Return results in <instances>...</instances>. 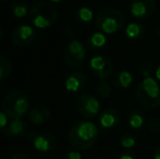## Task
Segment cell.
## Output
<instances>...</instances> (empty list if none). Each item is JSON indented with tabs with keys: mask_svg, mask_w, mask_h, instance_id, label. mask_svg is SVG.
<instances>
[{
	"mask_svg": "<svg viewBox=\"0 0 160 159\" xmlns=\"http://www.w3.org/2000/svg\"><path fill=\"white\" fill-rule=\"evenodd\" d=\"M99 136L98 127L92 121H78L69 131V142L78 151H86L96 144Z\"/></svg>",
	"mask_w": 160,
	"mask_h": 159,
	"instance_id": "1",
	"label": "cell"
},
{
	"mask_svg": "<svg viewBox=\"0 0 160 159\" xmlns=\"http://www.w3.org/2000/svg\"><path fill=\"white\" fill-rule=\"evenodd\" d=\"M135 99L146 109H155L160 106V86L155 77H144L135 87Z\"/></svg>",
	"mask_w": 160,
	"mask_h": 159,
	"instance_id": "2",
	"label": "cell"
},
{
	"mask_svg": "<svg viewBox=\"0 0 160 159\" xmlns=\"http://www.w3.org/2000/svg\"><path fill=\"white\" fill-rule=\"evenodd\" d=\"M124 25L125 17L123 13L112 7L102 8L95 17V26L103 34H116L120 32Z\"/></svg>",
	"mask_w": 160,
	"mask_h": 159,
	"instance_id": "3",
	"label": "cell"
},
{
	"mask_svg": "<svg viewBox=\"0 0 160 159\" xmlns=\"http://www.w3.org/2000/svg\"><path fill=\"white\" fill-rule=\"evenodd\" d=\"M58 17H59V13L56 7L50 2L46 1L37 2L30 9V12H28L31 23L35 27L42 28V30L52 26L57 22Z\"/></svg>",
	"mask_w": 160,
	"mask_h": 159,
	"instance_id": "4",
	"label": "cell"
},
{
	"mask_svg": "<svg viewBox=\"0 0 160 159\" xmlns=\"http://www.w3.org/2000/svg\"><path fill=\"white\" fill-rule=\"evenodd\" d=\"M31 100L25 93L21 91H12L2 99L3 112L11 119H21L30 111Z\"/></svg>",
	"mask_w": 160,
	"mask_h": 159,
	"instance_id": "5",
	"label": "cell"
},
{
	"mask_svg": "<svg viewBox=\"0 0 160 159\" xmlns=\"http://www.w3.org/2000/svg\"><path fill=\"white\" fill-rule=\"evenodd\" d=\"M86 58V48L80 40H71L67 45L63 52L64 62L69 68L76 69L81 67Z\"/></svg>",
	"mask_w": 160,
	"mask_h": 159,
	"instance_id": "6",
	"label": "cell"
},
{
	"mask_svg": "<svg viewBox=\"0 0 160 159\" xmlns=\"http://www.w3.org/2000/svg\"><path fill=\"white\" fill-rule=\"evenodd\" d=\"M75 107L78 112L85 119H93L100 111V102L98 98L88 93H83L78 96Z\"/></svg>",
	"mask_w": 160,
	"mask_h": 159,
	"instance_id": "7",
	"label": "cell"
},
{
	"mask_svg": "<svg viewBox=\"0 0 160 159\" xmlns=\"http://www.w3.org/2000/svg\"><path fill=\"white\" fill-rule=\"evenodd\" d=\"M28 141L33 147L39 153H48L57 146V137L50 132H39L32 131L28 134Z\"/></svg>",
	"mask_w": 160,
	"mask_h": 159,
	"instance_id": "8",
	"label": "cell"
},
{
	"mask_svg": "<svg viewBox=\"0 0 160 159\" xmlns=\"http://www.w3.org/2000/svg\"><path fill=\"white\" fill-rule=\"evenodd\" d=\"M89 69L98 79L105 81L111 77L114 64L113 61L107 56L97 55L89 60Z\"/></svg>",
	"mask_w": 160,
	"mask_h": 159,
	"instance_id": "9",
	"label": "cell"
},
{
	"mask_svg": "<svg viewBox=\"0 0 160 159\" xmlns=\"http://www.w3.org/2000/svg\"><path fill=\"white\" fill-rule=\"evenodd\" d=\"M156 9V0H130L128 10L137 20H147Z\"/></svg>",
	"mask_w": 160,
	"mask_h": 159,
	"instance_id": "10",
	"label": "cell"
},
{
	"mask_svg": "<svg viewBox=\"0 0 160 159\" xmlns=\"http://www.w3.org/2000/svg\"><path fill=\"white\" fill-rule=\"evenodd\" d=\"M36 32L33 26L28 24H22L14 28L12 33V42L19 47L28 46L35 40Z\"/></svg>",
	"mask_w": 160,
	"mask_h": 159,
	"instance_id": "11",
	"label": "cell"
},
{
	"mask_svg": "<svg viewBox=\"0 0 160 159\" xmlns=\"http://www.w3.org/2000/svg\"><path fill=\"white\" fill-rule=\"evenodd\" d=\"M121 113L117 109L107 108L99 115V124L105 130H112L121 123Z\"/></svg>",
	"mask_w": 160,
	"mask_h": 159,
	"instance_id": "12",
	"label": "cell"
},
{
	"mask_svg": "<svg viewBox=\"0 0 160 159\" xmlns=\"http://www.w3.org/2000/svg\"><path fill=\"white\" fill-rule=\"evenodd\" d=\"M87 77L82 71H73L64 81V87L70 93H78L82 91L86 85Z\"/></svg>",
	"mask_w": 160,
	"mask_h": 159,
	"instance_id": "13",
	"label": "cell"
},
{
	"mask_svg": "<svg viewBox=\"0 0 160 159\" xmlns=\"http://www.w3.org/2000/svg\"><path fill=\"white\" fill-rule=\"evenodd\" d=\"M51 111L45 105H37L28 111V119L35 125H42L50 119Z\"/></svg>",
	"mask_w": 160,
	"mask_h": 159,
	"instance_id": "14",
	"label": "cell"
},
{
	"mask_svg": "<svg viewBox=\"0 0 160 159\" xmlns=\"http://www.w3.org/2000/svg\"><path fill=\"white\" fill-rule=\"evenodd\" d=\"M86 45L89 50L94 52H99L107 48L108 46V38L106 34L101 32H95L87 38Z\"/></svg>",
	"mask_w": 160,
	"mask_h": 159,
	"instance_id": "15",
	"label": "cell"
},
{
	"mask_svg": "<svg viewBox=\"0 0 160 159\" xmlns=\"http://www.w3.org/2000/svg\"><path fill=\"white\" fill-rule=\"evenodd\" d=\"M28 125L22 119H11L4 131V135L8 137H22L25 135Z\"/></svg>",
	"mask_w": 160,
	"mask_h": 159,
	"instance_id": "16",
	"label": "cell"
},
{
	"mask_svg": "<svg viewBox=\"0 0 160 159\" xmlns=\"http://www.w3.org/2000/svg\"><path fill=\"white\" fill-rule=\"evenodd\" d=\"M134 82L133 73L128 70H121L116 73L112 79V84L118 89H127Z\"/></svg>",
	"mask_w": 160,
	"mask_h": 159,
	"instance_id": "17",
	"label": "cell"
},
{
	"mask_svg": "<svg viewBox=\"0 0 160 159\" xmlns=\"http://www.w3.org/2000/svg\"><path fill=\"white\" fill-rule=\"evenodd\" d=\"M124 34L128 40L132 42H139L146 34V30L144 27V25H142L141 23H137V22H133L127 25L124 30Z\"/></svg>",
	"mask_w": 160,
	"mask_h": 159,
	"instance_id": "18",
	"label": "cell"
},
{
	"mask_svg": "<svg viewBox=\"0 0 160 159\" xmlns=\"http://www.w3.org/2000/svg\"><path fill=\"white\" fill-rule=\"evenodd\" d=\"M128 127L135 131H141L145 127V116L138 109H133L128 113Z\"/></svg>",
	"mask_w": 160,
	"mask_h": 159,
	"instance_id": "19",
	"label": "cell"
},
{
	"mask_svg": "<svg viewBox=\"0 0 160 159\" xmlns=\"http://www.w3.org/2000/svg\"><path fill=\"white\" fill-rule=\"evenodd\" d=\"M76 20L82 24H89L94 20V12L87 7H81L75 13Z\"/></svg>",
	"mask_w": 160,
	"mask_h": 159,
	"instance_id": "20",
	"label": "cell"
},
{
	"mask_svg": "<svg viewBox=\"0 0 160 159\" xmlns=\"http://www.w3.org/2000/svg\"><path fill=\"white\" fill-rule=\"evenodd\" d=\"M10 10L12 12V14L14 15L15 17L18 19H22V17H26L28 14V6L26 3L22 1H14L11 3L10 6Z\"/></svg>",
	"mask_w": 160,
	"mask_h": 159,
	"instance_id": "21",
	"label": "cell"
},
{
	"mask_svg": "<svg viewBox=\"0 0 160 159\" xmlns=\"http://www.w3.org/2000/svg\"><path fill=\"white\" fill-rule=\"evenodd\" d=\"M12 71V63L6 56L0 55V82L8 79Z\"/></svg>",
	"mask_w": 160,
	"mask_h": 159,
	"instance_id": "22",
	"label": "cell"
},
{
	"mask_svg": "<svg viewBox=\"0 0 160 159\" xmlns=\"http://www.w3.org/2000/svg\"><path fill=\"white\" fill-rule=\"evenodd\" d=\"M112 93V88L110 86V84L106 81H101L100 83H98L95 88V94L98 98L101 99H106V98H109L110 95Z\"/></svg>",
	"mask_w": 160,
	"mask_h": 159,
	"instance_id": "23",
	"label": "cell"
},
{
	"mask_svg": "<svg viewBox=\"0 0 160 159\" xmlns=\"http://www.w3.org/2000/svg\"><path fill=\"white\" fill-rule=\"evenodd\" d=\"M136 142H137V137H136V135L133 133H124V134H122L120 137L121 146L125 149H130V148H132V147H134Z\"/></svg>",
	"mask_w": 160,
	"mask_h": 159,
	"instance_id": "24",
	"label": "cell"
},
{
	"mask_svg": "<svg viewBox=\"0 0 160 159\" xmlns=\"http://www.w3.org/2000/svg\"><path fill=\"white\" fill-rule=\"evenodd\" d=\"M148 127L149 130L155 134H159L160 133V119L159 118H152V120L148 123Z\"/></svg>",
	"mask_w": 160,
	"mask_h": 159,
	"instance_id": "25",
	"label": "cell"
},
{
	"mask_svg": "<svg viewBox=\"0 0 160 159\" xmlns=\"http://www.w3.org/2000/svg\"><path fill=\"white\" fill-rule=\"evenodd\" d=\"M8 116L3 112V111H0V133L4 132L8 127Z\"/></svg>",
	"mask_w": 160,
	"mask_h": 159,
	"instance_id": "26",
	"label": "cell"
},
{
	"mask_svg": "<svg viewBox=\"0 0 160 159\" xmlns=\"http://www.w3.org/2000/svg\"><path fill=\"white\" fill-rule=\"evenodd\" d=\"M63 159H82V154L78 151H69Z\"/></svg>",
	"mask_w": 160,
	"mask_h": 159,
	"instance_id": "27",
	"label": "cell"
},
{
	"mask_svg": "<svg viewBox=\"0 0 160 159\" xmlns=\"http://www.w3.org/2000/svg\"><path fill=\"white\" fill-rule=\"evenodd\" d=\"M118 159H137V156H136V154L133 153V152L127 151V152H123L118 157Z\"/></svg>",
	"mask_w": 160,
	"mask_h": 159,
	"instance_id": "28",
	"label": "cell"
},
{
	"mask_svg": "<svg viewBox=\"0 0 160 159\" xmlns=\"http://www.w3.org/2000/svg\"><path fill=\"white\" fill-rule=\"evenodd\" d=\"M10 159H31V158L28 157V155H25V154L18 153V154H14V155H13Z\"/></svg>",
	"mask_w": 160,
	"mask_h": 159,
	"instance_id": "29",
	"label": "cell"
},
{
	"mask_svg": "<svg viewBox=\"0 0 160 159\" xmlns=\"http://www.w3.org/2000/svg\"><path fill=\"white\" fill-rule=\"evenodd\" d=\"M155 79L160 82V64L155 69Z\"/></svg>",
	"mask_w": 160,
	"mask_h": 159,
	"instance_id": "30",
	"label": "cell"
},
{
	"mask_svg": "<svg viewBox=\"0 0 160 159\" xmlns=\"http://www.w3.org/2000/svg\"><path fill=\"white\" fill-rule=\"evenodd\" d=\"M152 159H160V147L156 148V151L154 152V156H152Z\"/></svg>",
	"mask_w": 160,
	"mask_h": 159,
	"instance_id": "31",
	"label": "cell"
},
{
	"mask_svg": "<svg viewBox=\"0 0 160 159\" xmlns=\"http://www.w3.org/2000/svg\"><path fill=\"white\" fill-rule=\"evenodd\" d=\"M50 2H53V3H60V2H62L63 0H49Z\"/></svg>",
	"mask_w": 160,
	"mask_h": 159,
	"instance_id": "32",
	"label": "cell"
},
{
	"mask_svg": "<svg viewBox=\"0 0 160 159\" xmlns=\"http://www.w3.org/2000/svg\"><path fill=\"white\" fill-rule=\"evenodd\" d=\"M1 37H2V30H1V27H0V39H1Z\"/></svg>",
	"mask_w": 160,
	"mask_h": 159,
	"instance_id": "33",
	"label": "cell"
},
{
	"mask_svg": "<svg viewBox=\"0 0 160 159\" xmlns=\"http://www.w3.org/2000/svg\"><path fill=\"white\" fill-rule=\"evenodd\" d=\"M158 37H159V39H160V27H159V30H158Z\"/></svg>",
	"mask_w": 160,
	"mask_h": 159,
	"instance_id": "34",
	"label": "cell"
},
{
	"mask_svg": "<svg viewBox=\"0 0 160 159\" xmlns=\"http://www.w3.org/2000/svg\"><path fill=\"white\" fill-rule=\"evenodd\" d=\"M0 1H7V0H0Z\"/></svg>",
	"mask_w": 160,
	"mask_h": 159,
	"instance_id": "35",
	"label": "cell"
},
{
	"mask_svg": "<svg viewBox=\"0 0 160 159\" xmlns=\"http://www.w3.org/2000/svg\"><path fill=\"white\" fill-rule=\"evenodd\" d=\"M39 159H45V158H39Z\"/></svg>",
	"mask_w": 160,
	"mask_h": 159,
	"instance_id": "36",
	"label": "cell"
}]
</instances>
